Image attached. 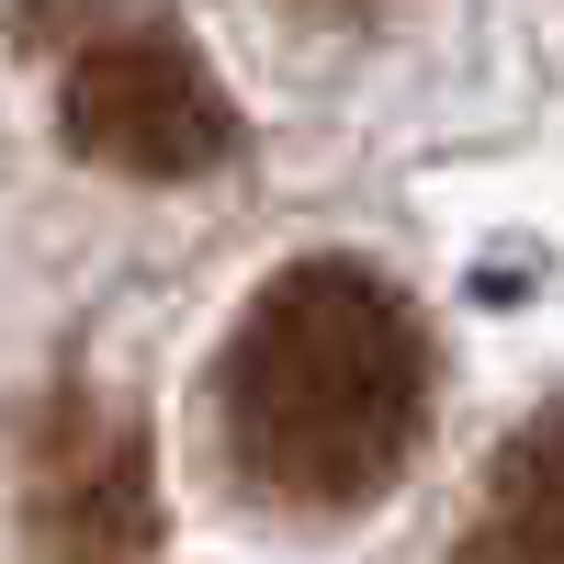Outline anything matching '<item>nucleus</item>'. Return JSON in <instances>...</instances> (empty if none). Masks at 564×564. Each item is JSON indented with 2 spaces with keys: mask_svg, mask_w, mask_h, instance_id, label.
<instances>
[{
  "mask_svg": "<svg viewBox=\"0 0 564 564\" xmlns=\"http://www.w3.org/2000/svg\"><path fill=\"white\" fill-rule=\"evenodd\" d=\"M68 148L102 159L124 181H204L226 148H238V102L215 90V68L181 45L170 23H113L68 57Z\"/></svg>",
  "mask_w": 564,
  "mask_h": 564,
  "instance_id": "3",
  "label": "nucleus"
},
{
  "mask_svg": "<svg viewBox=\"0 0 564 564\" xmlns=\"http://www.w3.org/2000/svg\"><path fill=\"white\" fill-rule=\"evenodd\" d=\"M452 564H564V395L497 441Z\"/></svg>",
  "mask_w": 564,
  "mask_h": 564,
  "instance_id": "4",
  "label": "nucleus"
},
{
  "mask_svg": "<svg viewBox=\"0 0 564 564\" xmlns=\"http://www.w3.org/2000/svg\"><path fill=\"white\" fill-rule=\"evenodd\" d=\"M23 553L34 564H148L159 553V452L148 417L102 384H57L23 430Z\"/></svg>",
  "mask_w": 564,
  "mask_h": 564,
  "instance_id": "2",
  "label": "nucleus"
},
{
  "mask_svg": "<svg viewBox=\"0 0 564 564\" xmlns=\"http://www.w3.org/2000/svg\"><path fill=\"white\" fill-rule=\"evenodd\" d=\"M215 430L249 497L350 520L430 441V327L361 260L271 271L215 361Z\"/></svg>",
  "mask_w": 564,
  "mask_h": 564,
  "instance_id": "1",
  "label": "nucleus"
}]
</instances>
